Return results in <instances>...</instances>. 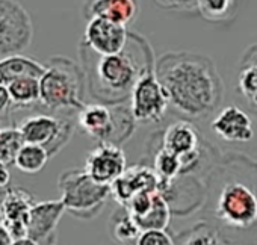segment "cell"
Segmentation results:
<instances>
[{"label":"cell","mask_w":257,"mask_h":245,"mask_svg":"<svg viewBox=\"0 0 257 245\" xmlns=\"http://www.w3.org/2000/svg\"><path fill=\"white\" fill-rule=\"evenodd\" d=\"M112 233L121 242H132L138 237L141 230L135 224L134 218L128 215L125 207L119 206V209L112 215Z\"/></svg>","instance_id":"22"},{"label":"cell","mask_w":257,"mask_h":245,"mask_svg":"<svg viewBox=\"0 0 257 245\" xmlns=\"http://www.w3.org/2000/svg\"><path fill=\"white\" fill-rule=\"evenodd\" d=\"M34 204L35 200L28 191L22 188L7 189L2 201H0V212H2V222L14 240L26 237L29 215Z\"/></svg>","instance_id":"12"},{"label":"cell","mask_w":257,"mask_h":245,"mask_svg":"<svg viewBox=\"0 0 257 245\" xmlns=\"http://www.w3.org/2000/svg\"><path fill=\"white\" fill-rule=\"evenodd\" d=\"M34 38L29 13L17 0H0V59L23 55Z\"/></svg>","instance_id":"9"},{"label":"cell","mask_w":257,"mask_h":245,"mask_svg":"<svg viewBox=\"0 0 257 245\" xmlns=\"http://www.w3.org/2000/svg\"><path fill=\"white\" fill-rule=\"evenodd\" d=\"M125 153L115 144H98L89 152L85 162V173L97 183L110 186L125 170Z\"/></svg>","instance_id":"11"},{"label":"cell","mask_w":257,"mask_h":245,"mask_svg":"<svg viewBox=\"0 0 257 245\" xmlns=\"http://www.w3.org/2000/svg\"><path fill=\"white\" fill-rule=\"evenodd\" d=\"M0 221H2V212H0Z\"/></svg>","instance_id":"30"},{"label":"cell","mask_w":257,"mask_h":245,"mask_svg":"<svg viewBox=\"0 0 257 245\" xmlns=\"http://www.w3.org/2000/svg\"><path fill=\"white\" fill-rule=\"evenodd\" d=\"M174 239L176 245H221L215 230L206 221L180 231Z\"/></svg>","instance_id":"21"},{"label":"cell","mask_w":257,"mask_h":245,"mask_svg":"<svg viewBox=\"0 0 257 245\" xmlns=\"http://www.w3.org/2000/svg\"><path fill=\"white\" fill-rule=\"evenodd\" d=\"M77 125L85 135L98 141V144L125 143L135 132L137 121L131 107L121 104L85 103L77 110Z\"/></svg>","instance_id":"5"},{"label":"cell","mask_w":257,"mask_h":245,"mask_svg":"<svg viewBox=\"0 0 257 245\" xmlns=\"http://www.w3.org/2000/svg\"><path fill=\"white\" fill-rule=\"evenodd\" d=\"M64 212L65 209L61 200L35 203L31 209L26 237L38 242H52L50 239Z\"/></svg>","instance_id":"16"},{"label":"cell","mask_w":257,"mask_h":245,"mask_svg":"<svg viewBox=\"0 0 257 245\" xmlns=\"http://www.w3.org/2000/svg\"><path fill=\"white\" fill-rule=\"evenodd\" d=\"M155 64L156 59L144 68L128 97L131 112L135 121L141 125L161 122L170 110L168 97L155 73Z\"/></svg>","instance_id":"8"},{"label":"cell","mask_w":257,"mask_h":245,"mask_svg":"<svg viewBox=\"0 0 257 245\" xmlns=\"http://www.w3.org/2000/svg\"><path fill=\"white\" fill-rule=\"evenodd\" d=\"M79 49L86 89L95 101L104 104L128 100L138 77L155 61L150 43L137 32H128L125 49L115 55H97L83 43Z\"/></svg>","instance_id":"3"},{"label":"cell","mask_w":257,"mask_h":245,"mask_svg":"<svg viewBox=\"0 0 257 245\" xmlns=\"http://www.w3.org/2000/svg\"><path fill=\"white\" fill-rule=\"evenodd\" d=\"M201 209L222 245H257V161L219 155L204 179Z\"/></svg>","instance_id":"1"},{"label":"cell","mask_w":257,"mask_h":245,"mask_svg":"<svg viewBox=\"0 0 257 245\" xmlns=\"http://www.w3.org/2000/svg\"><path fill=\"white\" fill-rule=\"evenodd\" d=\"M10 182H11V174L8 171V165L0 162V189L8 188Z\"/></svg>","instance_id":"27"},{"label":"cell","mask_w":257,"mask_h":245,"mask_svg":"<svg viewBox=\"0 0 257 245\" xmlns=\"http://www.w3.org/2000/svg\"><path fill=\"white\" fill-rule=\"evenodd\" d=\"M49 159H50V156L44 147L37 146V144L23 143L14 158V165L22 173L37 174L46 167Z\"/></svg>","instance_id":"20"},{"label":"cell","mask_w":257,"mask_h":245,"mask_svg":"<svg viewBox=\"0 0 257 245\" xmlns=\"http://www.w3.org/2000/svg\"><path fill=\"white\" fill-rule=\"evenodd\" d=\"M135 245H176V239L167 228H150L138 234Z\"/></svg>","instance_id":"24"},{"label":"cell","mask_w":257,"mask_h":245,"mask_svg":"<svg viewBox=\"0 0 257 245\" xmlns=\"http://www.w3.org/2000/svg\"><path fill=\"white\" fill-rule=\"evenodd\" d=\"M127 41V26L104 19H89L82 43L97 55H115L125 49Z\"/></svg>","instance_id":"10"},{"label":"cell","mask_w":257,"mask_h":245,"mask_svg":"<svg viewBox=\"0 0 257 245\" xmlns=\"http://www.w3.org/2000/svg\"><path fill=\"white\" fill-rule=\"evenodd\" d=\"M23 140L17 128H7L0 132V162L10 165L14 164V158L22 147Z\"/></svg>","instance_id":"23"},{"label":"cell","mask_w":257,"mask_h":245,"mask_svg":"<svg viewBox=\"0 0 257 245\" xmlns=\"http://www.w3.org/2000/svg\"><path fill=\"white\" fill-rule=\"evenodd\" d=\"M58 186L64 209L79 219L97 216L110 197V186L94 182L85 170L64 171L59 176Z\"/></svg>","instance_id":"6"},{"label":"cell","mask_w":257,"mask_h":245,"mask_svg":"<svg viewBox=\"0 0 257 245\" xmlns=\"http://www.w3.org/2000/svg\"><path fill=\"white\" fill-rule=\"evenodd\" d=\"M14 112L8 89L5 85H0V121H8L10 115Z\"/></svg>","instance_id":"26"},{"label":"cell","mask_w":257,"mask_h":245,"mask_svg":"<svg viewBox=\"0 0 257 245\" xmlns=\"http://www.w3.org/2000/svg\"><path fill=\"white\" fill-rule=\"evenodd\" d=\"M155 73L168 97L170 109L183 119H201L224 98V85L215 62L195 52H168L155 64Z\"/></svg>","instance_id":"2"},{"label":"cell","mask_w":257,"mask_h":245,"mask_svg":"<svg viewBox=\"0 0 257 245\" xmlns=\"http://www.w3.org/2000/svg\"><path fill=\"white\" fill-rule=\"evenodd\" d=\"M14 242L11 233L8 231V228L5 227V224L0 221V245H11Z\"/></svg>","instance_id":"28"},{"label":"cell","mask_w":257,"mask_h":245,"mask_svg":"<svg viewBox=\"0 0 257 245\" xmlns=\"http://www.w3.org/2000/svg\"><path fill=\"white\" fill-rule=\"evenodd\" d=\"M212 132L225 143H248L254 137L252 121L246 110L228 104L222 107L212 121Z\"/></svg>","instance_id":"14"},{"label":"cell","mask_w":257,"mask_h":245,"mask_svg":"<svg viewBox=\"0 0 257 245\" xmlns=\"http://www.w3.org/2000/svg\"><path fill=\"white\" fill-rule=\"evenodd\" d=\"M40 82V104L52 113L79 110L85 104V74L67 56H53L44 65Z\"/></svg>","instance_id":"4"},{"label":"cell","mask_w":257,"mask_h":245,"mask_svg":"<svg viewBox=\"0 0 257 245\" xmlns=\"http://www.w3.org/2000/svg\"><path fill=\"white\" fill-rule=\"evenodd\" d=\"M236 91L246 110L257 116V43L246 47L240 58Z\"/></svg>","instance_id":"17"},{"label":"cell","mask_w":257,"mask_h":245,"mask_svg":"<svg viewBox=\"0 0 257 245\" xmlns=\"http://www.w3.org/2000/svg\"><path fill=\"white\" fill-rule=\"evenodd\" d=\"M23 143L37 144L47 150L49 156H55L68 143L73 134V122L56 113H31L17 126Z\"/></svg>","instance_id":"7"},{"label":"cell","mask_w":257,"mask_h":245,"mask_svg":"<svg viewBox=\"0 0 257 245\" xmlns=\"http://www.w3.org/2000/svg\"><path fill=\"white\" fill-rule=\"evenodd\" d=\"M44 71V65L38 61L25 56V55H14L0 59V85H8L13 79L19 76H37L40 77Z\"/></svg>","instance_id":"19"},{"label":"cell","mask_w":257,"mask_h":245,"mask_svg":"<svg viewBox=\"0 0 257 245\" xmlns=\"http://www.w3.org/2000/svg\"><path fill=\"white\" fill-rule=\"evenodd\" d=\"M11 245H55V243L53 242H38L31 237H22V239H16Z\"/></svg>","instance_id":"29"},{"label":"cell","mask_w":257,"mask_h":245,"mask_svg":"<svg viewBox=\"0 0 257 245\" xmlns=\"http://www.w3.org/2000/svg\"><path fill=\"white\" fill-rule=\"evenodd\" d=\"M233 0H200V10L204 17L216 19L228 13Z\"/></svg>","instance_id":"25"},{"label":"cell","mask_w":257,"mask_h":245,"mask_svg":"<svg viewBox=\"0 0 257 245\" xmlns=\"http://www.w3.org/2000/svg\"><path fill=\"white\" fill-rule=\"evenodd\" d=\"M83 17L104 19L127 26L140 14V0H85Z\"/></svg>","instance_id":"15"},{"label":"cell","mask_w":257,"mask_h":245,"mask_svg":"<svg viewBox=\"0 0 257 245\" xmlns=\"http://www.w3.org/2000/svg\"><path fill=\"white\" fill-rule=\"evenodd\" d=\"M0 132H2V129H0Z\"/></svg>","instance_id":"31"},{"label":"cell","mask_w":257,"mask_h":245,"mask_svg":"<svg viewBox=\"0 0 257 245\" xmlns=\"http://www.w3.org/2000/svg\"><path fill=\"white\" fill-rule=\"evenodd\" d=\"M40 77L37 76H19L13 79L8 85V94L13 103L14 110L29 109L35 104H40Z\"/></svg>","instance_id":"18"},{"label":"cell","mask_w":257,"mask_h":245,"mask_svg":"<svg viewBox=\"0 0 257 245\" xmlns=\"http://www.w3.org/2000/svg\"><path fill=\"white\" fill-rule=\"evenodd\" d=\"M143 191H159V177L149 165L128 167L110 185V195L119 206H125L132 197Z\"/></svg>","instance_id":"13"}]
</instances>
